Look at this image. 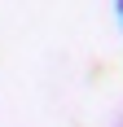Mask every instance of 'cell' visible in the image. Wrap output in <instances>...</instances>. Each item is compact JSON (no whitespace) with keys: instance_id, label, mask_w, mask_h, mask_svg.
Wrapping results in <instances>:
<instances>
[{"instance_id":"cell-1","label":"cell","mask_w":123,"mask_h":127,"mask_svg":"<svg viewBox=\"0 0 123 127\" xmlns=\"http://www.w3.org/2000/svg\"><path fill=\"white\" fill-rule=\"evenodd\" d=\"M119 18H123V4H119Z\"/></svg>"},{"instance_id":"cell-2","label":"cell","mask_w":123,"mask_h":127,"mask_svg":"<svg viewBox=\"0 0 123 127\" xmlns=\"http://www.w3.org/2000/svg\"><path fill=\"white\" fill-rule=\"evenodd\" d=\"M119 127H123V118H119Z\"/></svg>"}]
</instances>
